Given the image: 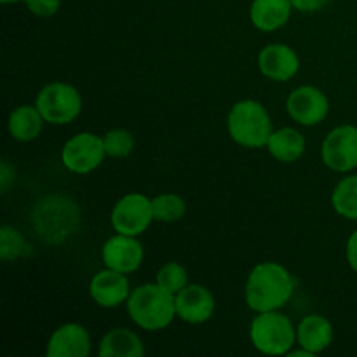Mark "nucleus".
I'll list each match as a JSON object with an SVG mask.
<instances>
[{"mask_svg":"<svg viewBox=\"0 0 357 357\" xmlns=\"http://www.w3.org/2000/svg\"><path fill=\"white\" fill-rule=\"evenodd\" d=\"M258 68L261 75L274 82H288L298 73L300 58L289 45L271 44L265 45L258 54Z\"/></svg>","mask_w":357,"mask_h":357,"instance_id":"nucleus-12","label":"nucleus"},{"mask_svg":"<svg viewBox=\"0 0 357 357\" xmlns=\"http://www.w3.org/2000/svg\"><path fill=\"white\" fill-rule=\"evenodd\" d=\"M286 110L289 117L300 126H317L326 119L330 112V101L326 94L314 86H300L286 100Z\"/></svg>","mask_w":357,"mask_h":357,"instance_id":"nucleus-9","label":"nucleus"},{"mask_svg":"<svg viewBox=\"0 0 357 357\" xmlns=\"http://www.w3.org/2000/svg\"><path fill=\"white\" fill-rule=\"evenodd\" d=\"M24 253H26V243H24L23 236L13 227H2L0 230V257L2 260H16Z\"/></svg>","mask_w":357,"mask_h":357,"instance_id":"nucleus-24","label":"nucleus"},{"mask_svg":"<svg viewBox=\"0 0 357 357\" xmlns=\"http://www.w3.org/2000/svg\"><path fill=\"white\" fill-rule=\"evenodd\" d=\"M44 122V117L35 105H21L10 112L7 128L16 142L28 143L40 135Z\"/></svg>","mask_w":357,"mask_h":357,"instance_id":"nucleus-18","label":"nucleus"},{"mask_svg":"<svg viewBox=\"0 0 357 357\" xmlns=\"http://www.w3.org/2000/svg\"><path fill=\"white\" fill-rule=\"evenodd\" d=\"M143 246L139 241L132 236H124V234H115L101 250V258H103L105 267L112 271L122 272V274H132L143 264Z\"/></svg>","mask_w":357,"mask_h":357,"instance_id":"nucleus-10","label":"nucleus"},{"mask_svg":"<svg viewBox=\"0 0 357 357\" xmlns=\"http://www.w3.org/2000/svg\"><path fill=\"white\" fill-rule=\"evenodd\" d=\"M176 317L188 324H204L215 314V296L202 284H188L174 295Z\"/></svg>","mask_w":357,"mask_h":357,"instance_id":"nucleus-11","label":"nucleus"},{"mask_svg":"<svg viewBox=\"0 0 357 357\" xmlns=\"http://www.w3.org/2000/svg\"><path fill=\"white\" fill-rule=\"evenodd\" d=\"M107 157L103 138L93 132H79L65 143L61 150L63 166L75 174L93 173Z\"/></svg>","mask_w":357,"mask_h":357,"instance_id":"nucleus-7","label":"nucleus"},{"mask_svg":"<svg viewBox=\"0 0 357 357\" xmlns=\"http://www.w3.org/2000/svg\"><path fill=\"white\" fill-rule=\"evenodd\" d=\"M250 338L258 352L267 356H284L296 342V328L288 316L279 310L258 312L251 321Z\"/></svg>","mask_w":357,"mask_h":357,"instance_id":"nucleus-4","label":"nucleus"},{"mask_svg":"<svg viewBox=\"0 0 357 357\" xmlns=\"http://www.w3.org/2000/svg\"><path fill=\"white\" fill-rule=\"evenodd\" d=\"M153 220L160 223L180 222L187 213V204L176 194H160L152 199Z\"/></svg>","mask_w":357,"mask_h":357,"instance_id":"nucleus-21","label":"nucleus"},{"mask_svg":"<svg viewBox=\"0 0 357 357\" xmlns=\"http://www.w3.org/2000/svg\"><path fill=\"white\" fill-rule=\"evenodd\" d=\"M293 289L291 274L275 261H265L248 275L246 303L255 312L279 310L291 300Z\"/></svg>","mask_w":357,"mask_h":357,"instance_id":"nucleus-1","label":"nucleus"},{"mask_svg":"<svg viewBox=\"0 0 357 357\" xmlns=\"http://www.w3.org/2000/svg\"><path fill=\"white\" fill-rule=\"evenodd\" d=\"M155 282L160 288L166 289V291L176 295V293H180L185 286H188V274L187 271H185V267H181L180 264L169 261V264L162 265V267L159 268Z\"/></svg>","mask_w":357,"mask_h":357,"instance_id":"nucleus-22","label":"nucleus"},{"mask_svg":"<svg viewBox=\"0 0 357 357\" xmlns=\"http://www.w3.org/2000/svg\"><path fill=\"white\" fill-rule=\"evenodd\" d=\"M331 204L338 215L357 222V174L338 181L331 194Z\"/></svg>","mask_w":357,"mask_h":357,"instance_id":"nucleus-20","label":"nucleus"},{"mask_svg":"<svg viewBox=\"0 0 357 357\" xmlns=\"http://www.w3.org/2000/svg\"><path fill=\"white\" fill-rule=\"evenodd\" d=\"M35 107L45 122L65 126L75 121L82 112V96L70 84L52 82L42 87L35 100Z\"/></svg>","mask_w":357,"mask_h":357,"instance_id":"nucleus-5","label":"nucleus"},{"mask_svg":"<svg viewBox=\"0 0 357 357\" xmlns=\"http://www.w3.org/2000/svg\"><path fill=\"white\" fill-rule=\"evenodd\" d=\"M2 3H16V2H24V0H0Z\"/></svg>","mask_w":357,"mask_h":357,"instance_id":"nucleus-29","label":"nucleus"},{"mask_svg":"<svg viewBox=\"0 0 357 357\" xmlns=\"http://www.w3.org/2000/svg\"><path fill=\"white\" fill-rule=\"evenodd\" d=\"M347 261L352 271L357 272V230L352 232V236L347 241Z\"/></svg>","mask_w":357,"mask_h":357,"instance_id":"nucleus-27","label":"nucleus"},{"mask_svg":"<svg viewBox=\"0 0 357 357\" xmlns=\"http://www.w3.org/2000/svg\"><path fill=\"white\" fill-rule=\"evenodd\" d=\"M13 174H14V171L10 169L9 162H7V160H3V162H2V176H0V183H2V192H7V188H9L10 181L14 180Z\"/></svg>","mask_w":357,"mask_h":357,"instance_id":"nucleus-28","label":"nucleus"},{"mask_svg":"<svg viewBox=\"0 0 357 357\" xmlns=\"http://www.w3.org/2000/svg\"><path fill=\"white\" fill-rule=\"evenodd\" d=\"M89 295L100 307L115 309L128 302L129 295H131L128 278L122 272L112 271L107 267L91 279Z\"/></svg>","mask_w":357,"mask_h":357,"instance_id":"nucleus-14","label":"nucleus"},{"mask_svg":"<svg viewBox=\"0 0 357 357\" xmlns=\"http://www.w3.org/2000/svg\"><path fill=\"white\" fill-rule=\"evenodd\" d=\"M93 349L91 335L82 324L66 323L51 335L47 342V357H87Z\"/></svg>","mask_w":357,"mask_h":357,"instance_id":"nucleus-13","label":"nucleus"},{"mask_svg":"<svg viewBox=\"0 0 357 357\" xmlns=\"http://www.w3.org/2000/svg\"><path fill=\"white\" fill-rule=\"evenodd\" d=\"M321 159L337 173H349L357 167V128L338 126L331 129L321 146Z\"/></svg>","mask_w":357,"mask_h":357,"instance_id":"nucleus-8","label":"nucleus"},{"mask_svg":"<svg viewBox=\"0 0 357 357\" xmlns=\"http://www.w3.org/2000/svg\"><path fill=\"white\" fill-rule=\"evenodd\" d=\"M333 324L330 323V319L319 316V314H310V316L303 317L296 328L298 345L305 351L312 352L314 356L330 347L331 342H333Z\"/></svg>","mask_w":357,"mask_h":357,"instance_id":"nucleus-15","label":"nucleus"},{"mask_svg":"<svg viewBox=\"0 0 357 357\" xmlns=\"http://www.w3.org/2000/svg\"><path fill=\"white\" fill-rule=\"evenodd\" d=\"M112 227L117 234L138 237L153 222L152 199L143 194H128L112 209Z\"/></svg>","mask_w":357,"mask_h":357,"instance_id":"nucleus-6","label":"nucleus"},{"mask_svg":"<svg viewBox=\"0 0 357 357\" xmlns=\"http://www.w3.org/2000/svg\"><path fill=\"white\" fill-rule=\"evenodd\" d=\"M100 357H142L145 356L143 342L135 331L115 328L101 338Z\"/></svg>","mask_w":357,"mask_h":357,"instance_id":"nucleus-17","label":"nucleus"},{"mask_svg":"<svg viewBox=\"0 0 357 357\" xmlns=\"http://www.w3.org/2000/svg\"><path fill=\"white\" fill-rule=\"evenodd\" d=\"M229 135L237 145L246 149L267 146L272 131V121L261 103L255 100H243L234 105L227 117Z\"/></svg>","mask_w":357,"mask_h":357,"instance_id":"nucleus-3","label":"nucleus"},{"mask_svg":"<svg viewBox=\"0 0 357 357\" xmlns=\"http://www.w3.org/2000/svg\"><path fill=\"white\" fill-rule=\"evenodd\" d=\"M126 303L132 323L145 331L164 330L176 317L174 295L160 288L157 282L136 288Z\"/></svg>","mask_w":357,"mask_h":357,"instance_id":"nucleus-2","label":"nucleus"},{"mask_svg":"<svg viewBox=\"0 0 357 357\" xmlns=\"http://www.w3.org/2000/svg\"><path fill=\"white\" fill-rule=\"evenodd\" d=\"M28 10L38 17H51L59 10L61 0H24Z\"/></svg>","mask_w":357,"mask_h":357,"instance_id":"nucleus-25","label":"nucleus"},{"mask_svg":"<svg viewBox=\"0 0 357 357\" xmlns=\"http://www.w3.org/2000/svg\"><path fill=\"white\" fill-rule=\"evenodd\" d=\"M105 150L108 157L122 159L135 150V136L128 129H112L103 136Z\"/></svg>","mask_w":357,"mask_h":357,"instance_id":"nucleus-23","label":"nucleus"},{"mask_svg":"<svg viewBox=\"0 0 357 357\" xmlns=\"http://www.w3.org/2000/svg\"><path fill=\"white\" fill-rule=\"evenodd\" d=\"M291 9L289 0H253L250 10L251 23L260 31L271 33L288 23Z\"/></svg>","mask_w":357,"mask_h":357,"instance_id":"nucleus-16","label":"nucleus"},{"mask_svg":"<svg viewBox=\"0 0 357 357\" xmlns=\"http://www.w3.org/2000/svg\"><path fill=\"white\" fill-rule=\"evenodd\" d=\"M267 149L279 162H295L305 152V138L296 129L282 128L272 132Z\"/></svg>","mask_w":357,"mask_h":357,"instance_id":"nucleus-19","label":"nucleus"},{"mask_svg":"<svg viewBox=\"0 0 357 357\" xmlns=\"http://www.w3.org/2000/svg\"><path fill=\"white\" fill-rule=\"evenodd\" d=\"M289 2H291L293 9L300 10V13H317L326 7L330 0H289Z\"/></svg>","mask_w":357,"mask_h":357,"instance_id":"nucleus-26","label":"nucleus"}]
</instances>
